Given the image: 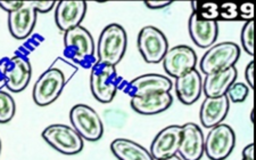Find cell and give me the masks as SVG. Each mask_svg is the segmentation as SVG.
Returning a JSON list of instances; mask_svg holds the SVG:
<instances>
[{
    "label": "cell",
    "mask_w": 256,
    "mask_h": 160,
    "mask_svg": "<svg viewBox=\"0 0 256 160\" xmlns=\"http://www.w3.org/2000/svg\"><path fill=\"white\" fill-rule=\"evenodd\" d=\"M76 73L73 64L57 59L47 71L36 81L33 87V101L39 106H47L55 102L63 92L65 85Z\"/></svg>",
    "instance_id": "6da1fadb"
},
{
    "label": "cell",
    "mask_w": 256,
    "mask_h": 160,
    "mask_svg": "<svg viewBox=\"0 0 256 160\" xmlns=\"http://www.w3.org/2000/svg\"><path fill=\"white\" fill-rule=\"evenodd\" d=\"M64 55L73 63L84 69H92L97 63L94 56V42L90 32L79 26L64 35Z\"/></svg>",
    "instance_id": "7a4b0ae2"
},
{
    "label": "cell",
    "mask_w": 256,
    "mask_h": 160,
    "mask_svg": "<svg viewBox=\"0 0 256 160\" xmlns=\"http://www.w3.org/2000/svg\"><path fill=\"white\" fill-rule=\"evenodd\" d=\"M128 46V36L124 29L118 23L104 28L98 39L97 62L115 67L121 62Z\"/></svg>",
    "instance_id": "3957f363"
},
{
    "label": "cell",
    "mask_w": 256,
    "mask_h": 160,
    "mask_svg": "<svg viewBox=\"0 0 256 160\" xmlns=\"http://www.w3.org/2000/svg\"><path fill=\"white\" fill-rule=\"evenodd\" d=\"M123 79L118 75L115 67L110 64L96 63L92 68L90 89L94 97L102 103H110L121 88Z\"/></svg>",
    "instance_id": "277c9868"
},
{
    "label": "cell",
    "mask_w": 256,
    "mask_h": 160,
    "mask_svg": "<svg viewBox=\"0 0 256 160\" xmlns=\"http://www.w3.org/2000/svg\"><path fill=\"white\" fill-rule=\"evenodd\" d=\"M240 56V48L237 44L231 42L213 45L205 53L200 62V69L205 75L224 71L234 67Z\"/></svg>",
    "instance_id": "5b68a950"
},
{
    "label": "cell",
    "mask_w": 256,
    "mask_h": 160,
    "mask_svg": "<svg viewBox=\"0 0 256 160\" xmlns=\"http://www.w3.org/2000/svg\"><path fill=\"white\" fill-rule=\"evenodd\" d=\"M42 137L49 145L58 152L68 155L76 154L84 150V143L73 127L63 124H54L44 128Z\"/></svg>",
    "instance_id": "8992f818"
},
{
    "label": "cell",
    "mask_w": 256,
    "mask_h": 160,
    "mask_svg": "<svg viewBox=\"0 0 256 160\" xmlns=\"http://www.w3.org/2000/svg\"><path fill=\"white\" fill-rule=\"evenodd\" d=\"M70 120L72 122L73 128L86 141L96 142L100 139L104 134V125H102V118L89 105H74L70 111Z\"/></svg>",
    "instance_id": "52a82bcc"
},
{
    "label": "cell",
    "mask_w": 256,
    "mask_h": 160,
    "mask_svg": "<svg viewBox=\"0 0 256 160\" xmlns=\"http://www.w3.org/2000/svg\"><path fill=\"white\" fill-rule=\"evenodd\" d=\"M236 144L234 129L226 124H218L210 130L204 142V153L210 160H224Z\"/></svg>",
    "instance_id": "ba28073f"
},
{
    "label": "cell",
    "mask_w": 256,
    "mask_h": 160,
    "mask_svg": "<svg viewBox=\"0 0 256 160\" xmlns=\"http://www.w3.org/2000/svg\"><path fill=\"white\" fill-rule=\"evenodd\" d=\"M138 49L147 63H160L166 54L168 43L160 29L147 26L138 35Z\"/></svg>",
    "instance_id": "9c48e42d"
},
{
    "label": "cell",
    "mask_w": 256,
    "mask_h": 160,
    "mask_svg": "<svg viewBox=\"0 0 256 160\" xmlns=\"http://www.w3.org/2000/svg\"><path fill=\"white\" fill-rule=\"evenodd\" d=\"M32 68L26 56L16 55L5 61L2 67V78L10 92L20 93L26 89L31 80Z\"/></svg>",
    "instance_id": "30bf717a"
},
{
    "label": "cell",
    "mask_w": 256,
    "mask_h": 160,
    "mask_svg": "<svg viewBox=\"0 0 256 160\" xmlns=\"http://www.w3.org/2000/svg\"><path fill=\"white\" fill-rule=\"evenodd\" d=\"M162 62L165 72L176 79L195 69L197 55L192 47L187 45H179V46L168 49Z\"/></svg>",
    "instance_id": "8fae6325"
},
{
    "label": "cell",
    "mask_w": 256,
    "mask_h": 160,
    "mask_svg": "<svg viewBox=\"0 0 256 160\" xmlns=\"http://www.w3.org/2000/svg\"><path fill=\"white\" fill-rule=\"evenodd\" d=\"M172 81L168 77L158 73H148L134 78L130 83H126L121 89L131 97H142L150 94L170 92Z\"/></svg>",
    "instance_id": "7c38bea8"
},
{
    "label": "cell",
    "mask_w": 256,
    "mask_h": 160,
    "mask_svg": "<svg viewBox=\"0 0 256 160\" xmlns=\"http://www.w3.org/2000/svg\"><path fill=\"white\" fill-rule=\"evenodd\" d=\"M181 136H182V127L179 125H171L163 128L156 134L150 145V154L154 160H162L170 158L178 153Z\"/></svg>",
    "instance_id": "4fadbf2b"
},
{
    "label": "cell",
    "mask_w": 256,
    "mask_h": 160,
    "mask_svg": "<svg viewBox=\"0 0 256 160\" xmlns=\"http://www.w3.org/2000/svg\"><path fill=\"white\" fill-rule=\"evenodd\" d=\"M86 12V3L82 0H63L57 3L55 12L56 26L62 31H68L71 29L81 26Z\"/></svg>",
    "instance_id": "5bb4252c"
},
{
    "label": "cell",
    "mask_w": 256,
    "mask_h": 160,
    "mask_svg": "<svg viewBox=\"0 0 256 160\" xmlns=\"http://www.w3.org/2000/svg\"><path fill=\"white\" fill-rule=\"evenodd\" d=\"M36 23V12L32 2H24L23 6L8 15V28L10 35L18 40L28 38Z\"/></svg>",
    "instance_id": "9a60e30c"
},
{
    "label": "cell",
    "mask_w": 256,
    "mask_h": 160,
    "mask_svg": "<svg viewBox=\"0 0 256 160\" xmlns=\"http://www.w3.org/2000/svg\"><path fill=\"white\" fill-rule=\"evenodd\" d=\"M182 127V136L178 152L184 160H200L204 154V135L200 127L187 122Z\"/></svg>",
    "instance_id": "2e32d148"
},
{
    "label": "cell",
    "mask_w": 256,
    "mask_h": 160,
    "mask_svg": "<svg viewBox=\"0 0 256 160\" xmlns=\"http://www.w3.org/2000/svg\"><path fill=\"white\" fill-rule=\"evenodd\" d=\"M203 92V80L196 69L176 79V94L181 103L194 104L200 100Z\"/></svg>",
    "instance_id": "e0dca14e"
},
{
    "label": "cell",
    "mask_w": 256,
    "mask_h": 160,
    "mask_svg": "<svg viewBox=\"0 0 256 160\" xmlns=\"http://www.w3.org/2000/svg\"><path fill=\"white\" fill-rule=\"evenodd\" d=\"M188 28L192 40L198 47L208 48L216 42L218 35V21H203L192 13Z\"/></svg>",
    "instance_id": "ac0fdd59"
},
{
    "label": "cell",
    "mask_w": 256,
    "mask_h": 160,
    "mask_svg": "<svg viewBox=\"0 0 256 160\" xmlns=\"http://www.w3.org/2000/svg\"><path fill=\"white\" fill-rule=\"evenodd\" d=\"M229 98L226 95L220 97H206L200 108V122L205 128H213L222 124L229 112Z\"/></svg>",
    "instance_id": "d6986e66"
},
{
    "label": "cell",
    "mask_w": 256,
    "mask_h": 160,
    "mask_svg": "<svg viewBox=\"0 0 256 160\" xmlns=\"http://www.w3.org/2000/svg\"><path fill=\"white\" fill-rule=\"evenodd\" d=\"M173 103L170 92L155 93L142 97H131V108L144 116H152L168 110Z\"/></svg>",
    "instance_id": "ffe728a7"
},
{
    "label": "cell",
    "mask_w": 256,
    "mask_h": 160,
    "mask_svg": "<svg viewBox=\"0 0 256 160\" xmlns=\"http://www.w3.org/2000/svg\"><path fill=\"white\" fill-rule=\"evenodd\" d=\"M237 69L231 67L224 71L206 75L203 80V92L206 97H220L226 95L230 86L236 83Z\"/></svg>",
    "instance_id": "44dd1931"
},
{
    "label": "cell",
    "mask_w": 256,
    "mask_h": 160,
    "mask_svg": "<svg viewBox=\"0 0 256 160\" xmlns=\"http://www.w3.org/2000/svg\"><path fill=\"white\" fill-rule=\"evenodd\" d=\"M110 150L118 160H154L150 151L128 138L114 139Z\"/></svg>",
    "instance_id": "7402d4cb"
},
{
    "label": "cell",
    "mask_w": 256,
    "mask_h": 160,
    "mask_svg": "<svg viewBox=\"0 0 256 160\" xmlns=\"http://www.w3.org/2000/svg\"><path fill=\"white\" fill-rule=\"evenodd\" d=\"M192 13L203 21H218V5L216 3L192 2Z\"/></svg>",
    "instance_id": "603a6c76"
},
{
    "label": "cell",
    "mask_w": 256,
    "mask_h": 160,
    "mask_svg": "<svg viewBox=\"0 0 256 160\" xmlns=\"http://www.w3.org/2000/svg\"><path fill=\"white\" fill-rule=\"evenodd\" d=\"M15 101L12 95L0 91V124H7L15 114Z\"/></svg>",
    "instance_id": "cb8c5ba5"
},
{
    "label": "cell",
    "mask_w": 256,
    "mask_h": 160,
    "mask_svg": "<svg viewBox=\"0 0 256 160\" xmlns=\"http://www.w3.org/2000/svg\"><path fill=\"white\" fill-rule=\"evenodd\" d=\"M240 39L247 54L254 55V21H248L244 24Z\"/></svg>",
    "instance_id": "d4e9b609"
},
{
    "label": "cell",
    "mask_w": 256,
    "mask_h": 160,
    "mask_svg": "<svg viewBox=\"0 0 256 160\" xmlns=\"http://www.w3.org/2000/svg\"><path fill=\"white\" fill-rule=\"evenodd\" d=\"M250 94V87L242 83H234L230 86V88L226 92V96L230 101L234 102V103H240L244 102L248 96Z\"/></svg>",
    "instance_id": "484cf974"
},
{
    "label": "cell",
    "mask_w": 256,
    "mask_h": 160,
    "mask_svg": "<svg viewBox=\"0 0 256 160\" xmlns=\"http://www.w3.org/2000/svg\"><path fill=\"white\" fill-rule=\"evenodd\" d=\"M238 5L234 3H224L218 6V21H237Z\"/></svg>",
    "instance_id": "4316f807"
},
{
    "label": "cell",
    "mask_w": 256,
    "mask_h": 160,
    "mask_svg": "<svg viewBox=\"0 0 256 160\" xmlns=\"http://www.w3.org/2000/svg\"><path fill=\"white\" fill-rule=\"evenodd\" d=\"M254 5L252 3H244L238 6V21H253Z\"/></svg>",
    "instance_id": "83f0119b"
},
{
    "label": "cell",
    "mask_w": 256,
    "mask_h": 160,
    "mask_svg": "<svg viewBox=\"0 0 256 160\" xmlns=\"http://www.w3.org/2000/svg\"><path fill=\"white\" fill-rule=\"evenodd\" d=\"M32 5L34 7L36 12L38 13H48L54 7H55V2H32Z\"/></svg>",
    "instance_id": "f1b7e54d"
},
{
    "label": "cell",
    "mask_w": 256,
    "mask_h": 160,
    "mask_svg": "<svg viewBox=\"0 0 256 160\" xmlns=\"http://www.w3.org/2000/svg\"><path fill=\"white\" fill-rule=\"evenodd\" d=\"M24 2H0V7L8 13H13L23 6Z\"/></svg>",
    "instance_id": "f546056e"
},
{
    "label": "cell",
    "mask_w": 256,
    "mask_h": 160,
    "mask_svg": "<svg viewBox=\"0 0 256 160\" xmlns=\"http://www.w3.org/2000/svg\"><path fill=\"white\" fill-rule=\"evenodd\" d=\"M245 77H246L247 84H248V87L254 88V61H250V62L247 64Z\"/></svg>",
    "instance_id": "4dcf8cb0"
},
{
    "label": "cell",
    "mask_w": 256,
    "mask_h": 160,
    "mask_svg": "<svg viewBox=\"0 0 256 160\" xmlns=\"http://www.w3.org/2000/svg\"><path fill=\"white\" fill-rule=\"evenodd\" d=\"M144 4L150 10H160L172 5V2H144Z\"/></svg>",
    "instance_id": "1f68e13d"
},
{
    "label": "cell",
    "mask_w": 256,
    "mask_h": 160,
    "mask_svg": "<svg viewBox=\"0 0 256 160\" xmlns=\"http://www.w3.org/2000/svg\"><path fill=\"white\" fill-rule=\"evenodd\" d=\"M242 159L244 160H254V144L250 143L245 149L242 150Z\"/></svg>",
    "instance_id": "d6a6232c"
},
{
    "label": "cell",
    "mask_w": 256,
    "mask_h": 160,
    "mask_svg": "<svg viewBox=\"0 0 256 160\" xmlns=\"http://www.w3.org/2000/svg\"><path fill=\"white\" fill-rule=\"evenodd\" d=\"M162 160H184V159L181 158V157H179V155L174 154V155H172V157H170V158H165V159H162Z\"/></svg>",
    "instance_id": "836d02e7"
},
{
    "label": "cell",
    "mask_w": 256,
    "mask_h": 160,
    "mask_svg": "<svg viewBox=\"0 0 256 160\" xmlns=\"http://www.w3.org/2000/svg\"><path fill=\"white\" fill-rule=\"evenodd\" d=\"M250 121H252V122H253V111H252V112H250Z\"/></svg>",
    "instance_id": "e575fe53"
},
{
    "label": "cell",
    "mask_w": 256,
    "mask_h": 160,
    "mask_svg": "<svg viewBox=\"0 0 256 160\" xmlns=\"http://www.w3.org/2000/svg\"><path fill=\"white\" fill-rule=\"evenodd\" d=\"M0 153H2V139H0Z\"/></svg>",
    "instance_id": "d590c367"
},
{
    "label": "cell",
    "mask_w": 256,
    "mask_h": 160,
    "mask_svg": "<svg viewBox=\"0 0 256 160\" xmlns=\"http://www.w3.org/2000/svg\"><path fill=\"white\" fill-rule=\"evenodd\" d=\"M242 160H244V159H242Z\"/></svg>",
    "instance_id": "8d00e7d4"
}]
</instances>
